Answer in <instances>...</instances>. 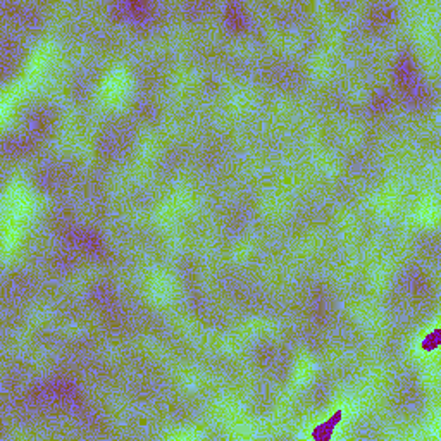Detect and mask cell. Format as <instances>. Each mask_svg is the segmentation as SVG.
Here are the masks:
<instances>
[{
  "mask_svg": "<svg viewBox=\"0 0 441 441\" xmlns=\"http://www.w3.org/2000/svg\"><path fill=\"white\" fill-rule=\"evenodd\" d=\"M339 417H341V415H339V412H338L332 421L326 422V424L321 426V428H317L316 431H314V438H317V440H328V438H330L331 433H332V428H334V424L339 421Z\"/></svg>",
  "mask_w": 441,
  "mask_h": 441,
  "instance_id": "1",
  "label": "cell"
}]
</instances>
